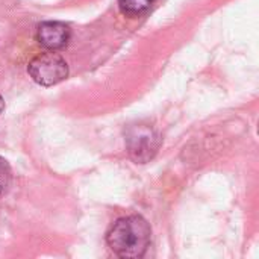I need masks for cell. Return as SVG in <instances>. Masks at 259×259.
<instances>
[{"instance_id":"cell-1","label":"cell","mask_w":259,"mask_h":259,"mask_svg":"<svg viewBox=\"0 0 259 259\" xmlns=\"http://www.w3.org/2000/svg\"><path fill=\"white\" fill-rule=\"evenodd\" d=\"M152 229L141 215L118 219L106 234L109 249L123 259L143 258L150 246Z\"/></svg>"},{"instance_id":"cell-2","label":"cell","mask_w":259,"mask_h":259,"mask_svg":"<svg viewBox=\"0 0 259 259\" xmlns=\"http://www.w3.org/2000/svg\"><path fill=\"white\" fill-rule=\"evenodd\" d=\"M27 73L38 85L52 87L62 82L68 76V65L61 55L46 52L35 56L29 62Z\"/></svg>"},{"instance_id":"cell-3","label":"cell","mask_w":259,"mask_h":259,"mask_svg":"<svg viewBox=\"0 0 259 259\" xmlns=\"http://www.w3.org/2000/svg\"><path fill=\"white\" fill-rule=\"evenodd\" d=\"M126 146L129 156L138 162H149L159 149V137L149 124L131 126L126 132Z\"/></svg>"},{"instance_id":"cell-4","label":"cell","mask_w":259,"mask_h":259,"mask_svg":"<svg viewBox=\"0 0 259 259\" xmlns=\"http://www.w3.org/2000/svg\"><path fill=\"white\" fill-rule=\"evenodd\" d=\"M70 38L71 30L62 21H44L36 29V41L49 50L65 47Z\"/></svg>"},{"instance_id":"cell-5","label":"cell","mask_w":259,"mask_h":259,"mask_svg":"<svg viewBox=\"0 0 259 259\" xmlns=\"http://www.w3.org/2000/svg\"><path fill=\"white\" fill-rule=\"evenodd\" d=\"M155 0H118L120 9L124 15L137 17L150 9Z\"/></svg>"},{"instance_id":"cell-6","label":"cell","mask_w":259,"mask_h":259,"mask_svg":"<svg viewBox=\"0 0 259 259\" xmlns=\"http://www.w3.org/2000/svg\"><path fill=\"white\" fill-rule=\"evenodd\" d=\"M12 182V170L9 162L0 156V197L5 196Z\"/></svg>"},{"instance_id":"cell-7","label":"cell","mask_w":259,"mask_h":259,"mask_svg":"<svg viewBox=\"0 0 259 259\" xmlns=\"http://www.w3.org/2000/svg\"><path fill=\"white\" fill-rule=\"evenodd\" d=\"M3 109H5V100H3V97L0 96V114L3 112Z\"/></svg>"}]
</instances>
